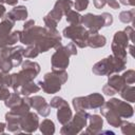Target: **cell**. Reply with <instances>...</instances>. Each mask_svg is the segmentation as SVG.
Masks as SVG:
<instances>
[{"label": "cell", "instance_id": "1", "mask_svg": "<svg viewBox=\"0 0 135 135\" xmlns=\"http://www.w3.org/2000/svg\"><path fill=\"white\" fill-rule=\"evenodd\" d=\"M20 41L24 44H34L38 52H46L51 47L60 45V36L55 28H42L32 26L20 32Z\"/></svg>", "mask_w": 135, "mask_h": 135}, {"label": "cell", "instance_id": "2", "mask_svg": "<svg viewBox=\"0 0 135 135\" xmlns=\"http://www.w3.org/2000/svg\"><path fill=\"white\" fill-rule=\"evenodd\" d=\"M40 68L39 64L36 62H32L30 60H26L25 62H23L22 64V70L19 73L13 74L12 77V81H11V85L13 86L14 91L18 92L20 86L31 82L39 73Z\"/></svg>", "mask_w": 135, "mask_h": 135}, {"label": "cell", "instance_id": "3", "mask_svg": "<svg viewBox=\"0 0 135 135\" xmlns=\"http://www.w3.org/2000/svg\"><path fill=\"white\" fill-rule=\"evenodd\" d=\"M68 74L64 70H53V73L45 74L43 81H40L42 90L47 94L56 93L60 90L61 85L66 81Z\"/></svg>", "mask_w": 135, "mask_h": 135}, {"label": "cell", "instance_id": "4", "mask_svg": "<svg viewBox=\"0 0 135 135\" xmlns=\"http://www.w3.org/2000/svg\"><path fill=\"white\" fill-rule=\"evenodd\" d=\"M126 66V60L119 59L115 56H110L93 66V73L97 75H111L115 72H120Z\"/></svg>", "mask_w": 135, "mask_h": 135}, {"label": "cell", "instance_id": "5", "mask_svg": "<svg viewBox=\"0 0 135 135\" xmlns=\"http://www.w3.org/2000/svg\"><path fill=\"white\" fill-rule=\"evenodd\" d=\"M73 2L71 0H58L54 6V9L44 17V22L50 28H55L58 21H60L61 16L71 9Z\"/></svg>", "mask_w": 135, "mask_h": 135}, {"label": "cell", "instance_id": "6", "mask_svg": "<svg viewBox=\"0 0 135 135\" xmlns=\"http://www.w3.org/2000/svg\"><path fill=\"white\" fill-rule=\"evenodd\" d=\"M80 22L82 24H84L86 27H89L92 33H97V31L100 27L110 25L113 22V17H112V15H110L108 13H104L99 16H96L93 14H88L85 16H81Z\"/></svg>", "mask_w": 135, "mask_h": 135}, {"label": "cell", "instance_id": "7", "mask_svg": "<svg viewBox=\"0 0 135 135\" xmlns=\"http://www.w3.org/2000/svg\"><path fill=\"white\" fill-rule=\"evenodd\" d=\"M76 47L74 43H70L66 46L59 47L52 57V66L53 70H64L69 65V58L71 55H75Z\"/></svg>", "mask_w": 135, "mask_h": 135}, {"label": "cell", "instance_id": "8", "mask_svg": "<svg viewBox=\"0 0 135 135\" xmlns=\"http://www.w3.org/2000/svg\"><path fill=\"white\" fill-rule=\"evenodd\" d=\"M103 103L104 100L100 94H92L86 97H78L73 100L74 108L77 111H84L89 108H100Z\"/></svg>", "mask_w": 135, "mask_h": 135}, {"label": "cell", "instance_id": "9", "mask_svg": "<svg viewBox=\"0 0 135 135\" xmlns=\"http://www.w3.org/2000/svg\"><path fill=\"white\" fill-rule=\"evenodd\" d=\"M88 33L82 26L79 25H71L63 30V36L66 38H71L74 40V42L79 45L80 47L86 46V36Z\"/></svg>", "mask_w": 135, "mask_h": 135}, {"label": "cell", "instance_id": "10", "mask_svg": "<svg viewBox=\"0 0 135 135\" xmlns=\"http://www.w3.org/2000/svg\"><path fill=\"white\" fill-rule=\"evenodd\" d=\"M109 107H111L119 116L122 117H131L133 115V109L130 104L127 102H123L118 99H112L109 102H107Z\"/></svg>", "mask_w": 135, "mask_h": 135}, {"label": "cell", "instance_id": "11", "mask_svg": "<svg viewBox=\"0 0 135 135\" xmlns=\"http://www.w3.org/2000/svg\"><path fill=\"white\" fill-rule=\"evenodd\" d=\"M20 126L26 132L35 131L37 126H38V117H37V115L34 114V113L26 112L24 118L20 119Z\"/></svg>", "mask_w": 135, "mask_h": 135}, {"label": "cell", "instance_id": "12", "mask_svg": "<svg viewBox=\"0 0 135 135\" xmlns=\"http://www.w3.org/2000/svg\"><path fill=\"white\" fill-rule=\"evenodd\" d=\"M89 115L86 113H84V111H77L76 116L74 117V119L72 120V122L70 124H66L65 127L70 128H74L72 130V133H78L83 127H85V122H86V117Z\"/></svg>", "mask_w": 135, "mask_h": 135}, {"label": "cell", "instance_id": "13", "mask_svg": "<svg viewBox=\"0 0 135 135\" xmlns=\"http://www.w3.org/2000/svg\"><path fill=\"white\" fill-rule=\"evenodd\" d=\"M30 104L32 107H34L39 114H41L42 116H47L50 113V107L49 104L45 102L44 98L40 97V96H35L33 98H28Z\"/></svg>", "mask_w": 135, "mask_h": 135}, {"label": "cell", "instance_id": "14", "mask_svg": "<svg viewBox=\"0 0 135 135\" xmlns=\"http://www.w3.org/2000/svg\"><path fill=\"white\" fill-rule=\"evenodd\" d=\"M86 45L92 46V47H99L103 46L105 44V38L97 33H92L89 32L86 36Z\"/></svg>", "mask_w": 135, "mask_h": 135}, {"label": "cell", "instance_id": "15", "mask_svg": "<svg viewBox=\"0 0 135 135\" xmlns=\"http://www.w3.org/2000/svg\"><path fill=\"white\" fill-rule=\"evenodd\" d=\"M58 112H57V117H58V120L62 123V124H65L69 122V120L71 119L72 117V112L69 108V104L68 103H64L62 105H60L58 108Z\"/></svg>", "mask_w": 135, "mask_h": 135}, {"label": "cell", "instance_id": "16", "mask_svg": "<svg viewBox=\"0 0 135 135\" xmlns=\"http://www.w3.org/2000/svg\"><path fill=\"white\" fill-rule=\"evenodd\" d=\"M27 16V11L26 7L24 6H17L15 8H13L8 14H7V18H9L13 21L16 20H24Z\"/></svg>", "mask_w": 135, "mask_h": 135}, {"label": "cell", "instance_id": "17", "mask_svg": "<svg viewBox=\"0 0 135 135\" xmlns=\"http://www.w3.org/2000/svg\"><path fill=\"white\" fill-rule=\"evenodd\" d=\"M14 23H15V21L11 20L9 18L4 19V20L0 23V39L6 38V37L9 35V32H11V30L13 28Z\"/></svg>", "mask_w": 135, "mask_h": 135}, {"label": "cell", "instance_id": "18", "mask_svg": "<svg viewBox=\"0 0 135 135\" xmlns=\"http://www.w3.org/2000/svg\"><path fill=\"white\" fill-rule=\"evenodd\" d=\"M112 44L126 49L128 45V36H127L126 32H117L114 36Z\"/></svg>", "mask_w": 135, "mask_h": 135}, {"label": "cell", "instance_id": "19", "mask_svg": "<svg viewBox=\"0 0 135 135\" xmlns=\"http://www.w3.org/2000/svg\"><path fill=\"white\" fill-rule=\"evenodd\" d=\"M19 90H20V93H21L22 95L27 96V95H30V94H32V93L38 92V91H39V86L31 81V82H27V83L21 85Z\"/></svg>", "mask_w": 135, "mask_h": 135}, {"label": "cell", "instance_id": "20", "mask_svg": "<svg viewBox=\"0 0 135 135\" xmlns=\"http://www.w3.org/2000/svg\"><path fill=\"white\" fill-rule=\"evenodd\" d=\"M66 20H68V22L71 23L72 25H78V24L80 23V21H81V16H80L78 13H76V12L70 9V11L66 13Z\"/></svg>", "mask_w": 135, "mask_h": 135}, {"label": "cell", "instance_id": "21", "mask_svg": "<svg viewBox=\"0 0 135 135\" xmlns=\"http://www.w3.org/2000/svg\"><path fill=\"white\" fill-rule=\"evenodd\" d=\"M90 129H93L94 133H96L95 129H99L100 127H102V119L97 115L90 116Z\"/></svg>", "mask_w": 135, "mask_h": 135}, {"label": "cell", "instance_id": "22", "mask_svg": "<svg viewBox=\"0 0 135 135\" xmlns=\"http://www.w3.org/2000/svg\"><path fill=\"white\" fill-rule=\"evenodd\" d=\"M121 96L126 100L133 102L134 101V96H135V94H134V88L133 86H126L121 91Z\"/></svg>", "mask_w": 135, "mask_h": 135}, {"label": "cell", "instance_id": "23", "mask_svg": "<svg viewBox=\"0 0 135 135\" xmlns=\"http://www.w3.org/2000/svg\"><path fill=\"white\" fill-rule=\"evenodd\" d=\"M41 132L44 134H52L54 133V123L51 120H44L41 123Z\"/></svg>", "mask_w": 135, "mask_h": 135}, {"label": "cell", "instance_id": "24", "mask_svg": "<svg viewBox=\"0 0 135 135\" xmlns=\"http://www.w3.org/2000/svg\"><path fill=\"white\" fill-rule=\"evenodd\" d=\"M133 18H134V11L131 9V11H127V12H122L120 14V20L124 23H128V22H131L133 21Z\"/></svg>", "mask_w": 135, "mask_h": 135}, {"label": "cell", "instance_id": "25", "mask_svg": "<svg viewBox=\"0 0 135 135\" xmlns=\"http://www.w3.org/2000/svg\"><path fill=\"white\" fill-rule=\"evenodd\" d=\"M12 77L9 75H6L4 72H0V86H8L11 85Z\"/></svg>", "mask_w": 135, "mask_h": 135}, {"label": "cell", "instance_id": "26", "mask_svg": "<svg viewBox=\"0 0 135 135\" xmlns=\"http://www.w3.org/2000/svg\"><path fill=\"white\" fill-rule=\"evenodd\" d=\"M38 50L34 46V45H32V46H30L28 49H26V50H24V52H23V55L25 56V57H27V58H33V57H36L37 55H38Z\"/></svg>", "mask_w": 135, "mask_h": 135}, {"label": "cell", "instance_id": "27", "mask_svg": "<svg viewBox=\"0 0 135 135\" xmlns=\"http://www.w3.org/2000/svg\"><path fill=\"white\" fill-rule=\"evenodd\" d=\"M89 0H76L75 1V8L77 11H83L88 7Z\"/></svg>", "mask_w": 135, "mask_h": 135}, {"label": "cell", "instance_id": "28", "mask_svg": "<svg viewBox=\"0 0 135 135\" xmlns=\"http://www.w3.org/2000/svg\"><path fill=\"white\" fill-rule=\"evenodd\" d=\"M134 76H135V74H134V71H132V70L126 72V73L122 75V77H123V79H124V81H126L127 83H133V82H134V79H135Z\"/></svg>", "mask_w": 135, "mask_h": 135}, {"label": "cell", "instance_id": "29", "mask_svg": "<svg viewBox=\"0 0 135 135\" xmlns=\"http://www.w3.org/2000/svg\"><path fill=\"white\" fill-rule=\"evenodd\" d=\"M64 103H66L62 98H60V97H55V98H53V100L51 101V105L52 107H54V108H59L60 105H62V104H64Z\"/></svg>", "mask_w": 135, "mask_h": 135}, {"label": "cell", "instance_id": "30", "mask_svg": "<svg viewBox=\"0 0 135 135\" xmlns=\"http://www.w3.org/2000/svg\"><path fill=\"white\" fill-rule=\"evenodd\" d=\"M9 92L5 86H0V99L1 100H6L9 97Z\"/></svg>", "mask_w": 135, "mask_h": 135}, {"label": "cell", "instance_id": "31", "mask_svg": "<svg viewBox=\"0 0 135 135\" xmlns=\"http://www.w3.org/2000/svg\"><path fill=\"white\" fill-rule=\"evenodd\" d=\"M107 0H94V5L97 7V8H101L104 6Z\"/></svg>", "mask_w": 135, "mask_h": 135}, {"label": "cell", "instance_id": "32", "mask_svg": "<svg viewBox=\"0 0 135 135\" xmlns=\"http://www.w3.org/2000/svg\"><path fill=\"white\" fill-rule=\"evenodd\" d=\"M108 3L113 8H119V3L116 0H108Z\"/></svg>", "mask_w": 135, "mask_h": 135}, {"label": "cell", "instance_id": "33", "mask_svg": "<svg viewBox=\"0 0 135 135\" xmlns=\"http://www.w3.org/2000/svg\"><path fill=\"white\" fill-rule=\"evenodd\" d=\"M121 3L128 4V5H134V0H120Z\"/></svg>", "mask_w": 135, "mask_h": 135}, {"label": "cell", "instance_id": "34", "mask_svg": "<svg viewBox=\"0 0 135 135\" xmlns=\"http://www.w3.org/2000/svg\"><path fill=\"white\" fill-rule=\"evenodd\" d=\"M0 1L5 2V3H7V4H11V5H14V4L17 3V0H0Z\"/></svg>", "mask_w": 135, "mask_h": 135}, {"label": "cell", "instance_id": "35", "mask_svg": "<svg viewBox=\"0 0 135 135\" xmlns=\"http://www.w3.org/2000/svg\"><path fill=\"white\" fill-rule=\"evenodd\" d=\"M4 13H5V8H4V6L0 4V17H2V16L4 15Z\"/></svg>", "mask_w": 135, "mask_h": 135}, {"label": "cell", "instance_id": "36", "mask_svg": "<svg viewBox=\"0 0 135 135\" xmlns=\"http://www.w3.org/2000/svg\"><path fill=\"white\" fill-rule=\"evenodd\" d=\"M4 127H5V124H4V123H0V132H3Z\"/></svg>", "mask_w": 135, "mask_h": 135}]
</instances>
